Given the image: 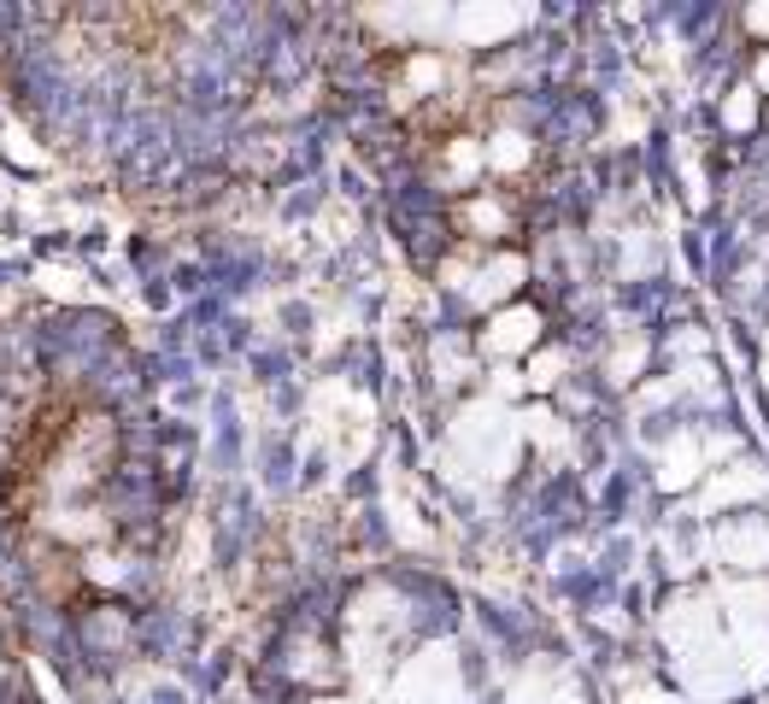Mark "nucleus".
<instances>
[{"label": "nucleus", "instance_id": "obj_2", "mask_svg": "<svg viewBox=\"0 0 769 704\" xmlns=\"http://www.w3.org/2000/svg\"><path fill=\"white\" fill-rule=\"evenodd\" d=\"M0 704H30V687H24V670H18L7 628H0Z\"/></svg>", "mask_w": 769, "mask_h": 704}, {"label": "nucleus", "instance_id": "obj_1", "mask_svg": "<svg viewBox=\"0 0 769 704\" xmlns=\"http://www.w3.org/2000/svg\"><path fill=\"white\" fill-rule=\"evenodd\" d=\"M0 505L41 593L71 611L112 587H136V570L148 564L153 511L136 493L130 429L94 393H53L24 423Z\"/></svg>", "mask_w": 769, "mask_h": 704}]
</instances>
